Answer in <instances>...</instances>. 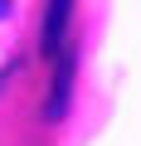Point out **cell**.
Masks as SVG:
<instances>
[{
	"label": "cell",
	"mask_w": 141,
	"mask_h": 146,
	"mask_svg": "<svg viewBox=\"0 0 141 146\" xmlns=\"http://www.w3.org/2000/svg\"><path fill=\"white\" fill-rule=\"evenodd\" d=\"M5 15H10V0H0V20H5Z\"/></svg>",
	"instance_id": "obj_3"
},
{
	"label": "cell",
	"mask_w": 141,
	"mask_h": 146,
	"mask_svg": "<svg viewBox=\"0 0 141 146\" xmlns=\"http://www.w3.org/2000/svg\"><path fill=\"white\" fill-rule=\"evenodd\" d=\"M68 20H73V0H44V29H39V44L49 58L63 54V34H68Z\"/></svg>",
	"instance_id": "obj_1"
},
{
	"label": "cell",
	"mask_w": 141,
	"mask_h": 146,
	"mask_svg": "<svg viewBox=\"0 0 141 146\" xmlns=\"http://www.w3.org/2000/svg\"><path fill=\"white\" fill-rule=\"evenodd\" d=\"M68 93H73V54H58V73H54V88H49V107H44V117L49 122H58L63 112H68Z\"/></svg>",
	"instance_id": "obj_2"
}]
</instances>
